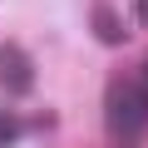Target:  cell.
<instances>
[{
	"label": "cell",
	"instance_id": "2",
	"mask_svg": "<svg viewBox=\"0 0 148 148\" xmlns=\"http://www.w3.org/2000/svg\"><path fill=\"white\" fill-rule=\"evenodd\" d=\"M0 89L5 94H30L35 89V64L20 45H0Z\"/></svg>",
	"mask_w": 148,
	"mask_h": 148
},
{
	"label": "cell",
	"instance_id": "5",
	"mask_svg": "<svg viewBox=\"0 0 148 148\" xmlns=\"http://www.w3.org/2000/svg\"><path fill=\"white\" fill-rule=\"evenodd\" d=\"M138 89H143V94H148V64H143V69H138Z\"/></svg>",
	"mask_w": 148,
	"mask_h": 148
},
{
	"label": "cell",
	"instance_id": "1",
	"mask_svg": "<svg viewBox=\"0 0 148 148\" xmlns=\"http://www.w3.org/2000/svg\"><path fill=\"white\" fill-rule=\"evenodd\" d=\"M104 114H109V128L119 143H138V133L148 128V94L133 79H114L104 94Z\"/></svg>",
	"mask_w": 148,
	"mask_h": 148
},
{
	"label": "cell",
	"instance_id": "3",
	"mask_svg": "<svg viewBox=\"0 0 148 148\" xmlns=\"http://www.w3.org/2000/svg\"><path fill=\"white\" fill-rule=\"evenodd\" d=\"M89 30H94V40H99V45H123V40H128L123 20H119L114 10H104V5H99V10L89 15Z\"/></svg>",
	"mask_w": 148,
	"mask_h": 148
},
{
	"label": "cell",
	"instance_id": "4",
	"mask_svg": "<svg viewBox=\"0 0 148 148\" xmlns=\"http://www.w3.org/2000/svg\"><path fill=\"white\" fill-rule=\"evenodd\" d=\"M20 133H25V123H20L15 114H0V148H10Z\"/></svg>",
	"mask_w": 148,
	"mask_h": 148
},
{
	"label": "cell",
	"instance_id": "6",
	"mask_svg": "<svg viewBox=\"0 0 148 148\" xmlns=\"http://www.w3.org/2000/svg\"><path fill=\"white\" fill-rule=\"evenodd\" d=\"M138 20H143V25H148V0H138Z\"/></svg>",
	"mask_w": 148,
	"mask_h": 148
}]
</instances>
